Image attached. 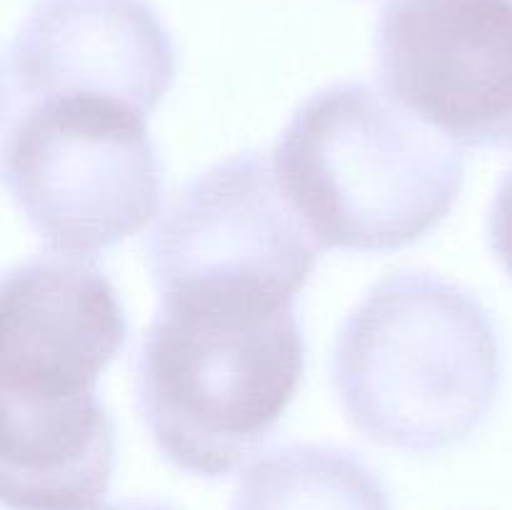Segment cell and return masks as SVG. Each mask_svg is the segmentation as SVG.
<instances>
[{
    "mask_svg": "<svg viewBox=\"0 0 512 510\" xmlns=\"http://www.w3.org/2000/svg\"><path fill=\"white\" fill-rule=\"evenodd\" d=\"M303 373L295 300L243 290L168 293L135 355V405L170 465L223 478L273 435Z\"/></svg>",
    "mask_w": 512,
    "mask_h": 510,
    "instance_id": "6da1fadb",
    "label": "cell"
},
{
    "mask_svg": "<svg viewBox=\"0 0 512 510\" xmlns=\"http://www.w3.org/2000/svg\"><path fill=\"white\" fill-rule=\"evenodd\" d=\"M493 313L463 285L428 270L378 280L333 345L330 385L370 443L440 453L473 438L503 390Z\"/></svg>",
    "mask_w": 512,
    "mask_h": 510,
    "instance_id": "7a4b0ae2",
    "label": "cell"
},
{
    "mask_svg": "<svg viewBox=\"0 0 512 510\" xmlns=\"http://www.w3.org/2000/svg\"><path fill=\"white\" fill-rule=\"evenodd\" d=\"M280 188L320 248L393 253L458 203L465 155L385 90L333 83L310 95L273 153Z\"/></svg>",
    "mask_w": 512,
    "mask_h": 510,
    "instance_id": "3957f363",
    "label": "cell"
},
{
    "mask_svg": "<svg viewBox=\"0 0 512 510\" xmlns=\"http://www.w3.org/2000/svg\"><path fill=\"white\" fill-rule=\"evenodd\" d=\"M145 120L95 95L3 108V185L50 250L93 258L155 218L163 163Z\"/></svg>",
    "mask_w": 512,
    "mask_h": 510,
    "instance_id": "277c9868",
    "label": "cell"
},
{
    "mask_svg": "<svg viewBox=\"0 0 512 510\" xmlns=\"http://www.w3.org/2000/svg\"><path fill=\"white\" fill-rule=\"evenodd\" d=\"M320 243L263 150L230 155L190 178L155 220L148 270L160 295L243 290L295 300Z\"/></svg>",
    "mask_w": 512,
    "mask_h": 510,
    "instance_id": "5b68a950",
    "label": "cell"
},
{
    "mask_svg": "<svg viewBox=\"0 0 512 510\" xmlns=\"http://www.w3.org/2000/svg\"><path fill=\"white\" fill-rule=\"evenodd\" d=\"M373 50L378 83L415 118L512 150V0H390Z\"/></svg>",
    "mask_w": 512,
    "mask_h": 510,
    "instance_id": "8992f818",
    "label": "cell"
},
{
    "mask_svg": "<svg viewBox=\"0 0 512 510\" xmlns=\"http://www.w3.org/2000/svg\"><path fill=\"white\" fill-rule=\"evenodd\" d=\"M173 80V38L148 0H35L5 50L3 108L95 95L148 118Z\"/></svg>",
    "mask_w": 512,
    "mask_h": 510,
    "instance_id": "52a82bcc",
    "label": "cell"
},
{
    "mask_svg": "<svg viewBox=\"0 0 512 510\" xmlns=\"http://www.w3.org/2000/svg\"><path fill=\"white\" fill-rule=\"evenodd\" d=\"M128 343V315L98 265L35 255L3 275L0 398L98 395L100 375Z\"/></svg>",
    "mask_w": 512,
    "mask_h": 510,
    "instance_id": "ba28073f",
    "label": "cell"
},
{
    "mask_svg": "<svg viewBox=\"0 0 512 510\" xmlns=\"http://www.w3.org/2000/svg\"><path fill=\"white\" fill-rule=\"evenodd\" d=\"M0 400L5 508H98L115 468V420L100 393L75 400Z\"/></svg>",
    "mask_w": 512,
    "mask_h": 510,
    "instance_id": "9c48e42d",
    "label": "cell"
},
{
    "mask_svg": "<svg viewBox=\"0 0 512 510\" xmlns=\"http://www.w3.org/2000/svg\"><path fill=\"white\" fill-rule=\"evenodd\" d=\"M228 510H393V498L350 450L290 443L245 470Z\"/></svg>",
    "mask_w": 512,
    "mask_h": 510,
    "instance_id": "30bf717a",
    "label": "cell"
},
{
    "mask_svg": "<svg viewBox=\"0 0 512 510\" xmlns=\"http://www.w3.org/2000/svg\"><path fill=\"white\" fill-rule=\"evenodd\" d=\"M488 245L512 280V168L503 175L488 210Z\"/></svg>",
    "mask_w": 512,
    "mask_h": 510,
    "instance_id": "8fae6325",
    "label": "cell"
},
{
    "mask_svg": "<svg viewBox=\"0 0 512 510\" xmlns=\"http://www.w3.org/2000/svg\"><path fill=\"white\" fill-rule=\"evenodd\" d=\"M100 510H178L173 508L170 503H163V500H150V498H130V500H120V503L108 505V508Z\"/></svg>",
    "mask_w": 512,
    "mask_h": 510,
    "instance_id": "7c38bea8",
    "label": "cell"
}]
</instances>
